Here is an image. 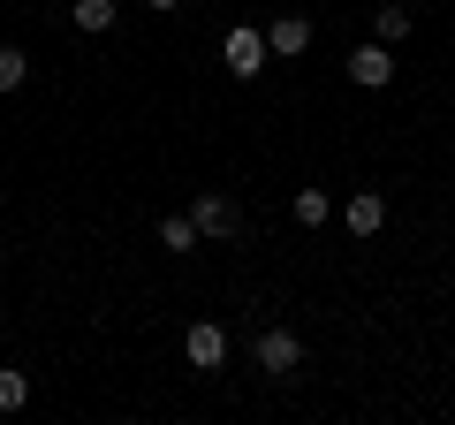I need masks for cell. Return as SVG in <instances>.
<instances>
[{
  "mask_svg": "<svg viewBox=\"0 0 455 425\" xmlns=\"http://www.w3.org/2000/svg\"><path fill=\"white\" fill-rule=\"evenodd\" d=\"M220 61H228V76H235V84H251V76H266L274 46H266V31H259V23H228V38H220Z\"/></svg>",
  "mask_w": 455,
  "mask_h": 425,
  "instance_id": "obj_1",
  "label": "cell"
},
{
  "mask_svg": "<svg viewBox=\"0 0 455 425\" xmlns=\"http://www.w3.org/2000/svg\"><path fill=\"white\" fill-rule=\"evenodd\" d=\"M251 357H259V373H274V380H289L296 365H304V342H296L289 327H266L259 342H251Z\"/></svg>",
  "mask_w": 455,
  "mask_h": 425,
  "instance_id": "obj_2",
  "label": "cell"
},
{
  "mask_svg": "<svg viewBox=\"0 0 455 425\" xmlns=\"http://www.w3.org/2000/svg\"><path fill=\"white\" fill-rule=\"evenodd\" d=\"M182 357H190L197 373H220V365H228V327H212V319H197V327L182 334Z\"/></svg>",
  "mask_w": 455,
  "mask_h": 425,
  "instance_id": "obj_3",
  "label": "cell"
},
{
  "mask_svg": "<svg viewBox=\"0 0 455 425\" xmlns=\"http://www.w3.org/2000/svg\"><path fill=\"white\" fill-rule=\"evenodd\" d=\"M349 84H364V92L395 84V53L379 46V38H372V46H357V53H349Z\"/></svg>",
  "mask_w": 455,
  "mask_h": 425,
  "instance_id": "obj_4",
  "label": "cell"
},
{
  "mask_svg": "<svg viewBox=\"0 0 455 425\" xmlns=\"http://www.w3.org/2000/svg\"><path fill=\"white\" fill-rule=\"evenodd\" d=\"M266 46H274L281 61H304V53H311V23L304 16H274V23H266Z\"/></svg>",
  "mask_w": 455,
  "mask_h": 425,
  "instance_id": "obj_5",
  "label": "cell"
},
{
  "mask_svg": "<svg viewBox=\"0 0 455 425\" xmlns=\"http://www.w3.org/2000/svg\"><path fill=\"white\" fill-rule=\"evenodd\" d=\"M190 221H197V236H235V229H243V212L228 205V197H212V190L190 205Z\"/></svg>",
  "mask_w": 455,
  "mask_h": 425,
  "instance_id": "obj_6",
  "label": "cell"
},
{
  "mask_svg": "<svg viewBox=\"0 0 455 425\" xmlns=\"http://www.w3.org/2000/svg\"><path fill=\"white\" fill-rule=\"evenodd\" d=\"M387 229V197L379 190H349V236H379Z\"/></svg>",
  "mask_w": 455,
  "mask_h": 425,
  "instance_id": "obj_7",
  "label": "cell"
},
{
  "mask_svg": "<svg viewBox=\"0 0 455 425\" xmlns=\"http://www.w3.org/2000/svg\"><path fill=\"white\" fill-rule=\"evenodd\" d=\"M68 23H76L84 38H107L114 31V0H68Z\"/></svg>",
  "mask_w": 455,
  "mask_h": 425,
  "instance_id": "obj_8",
  "label": "cell"
},
{
  "mask_svg": "<svg viewBox=\"0 0 455 425\" xmlns=\"http://www.w3.org/2000/svg\"><path fill=\"white\" fill-rule=\"evenodd\" d=\"M334 221V197L326 190H296V229H326Z\"/></svg>",
  "mask_w": 455,
  "mask_h": 425,
  "instance_id": "obj_9",
  "label": "cell"
},
{
  "mask_svg": "<svg viewBox=\"0 0 455 425\" xmlns=\"http://www.w3.org/2000/svg\"><path fill=\"white\" fill-rule=\"evenodd\" d=\"M23 403H31V380H23L16 365H0V418H16Z\"/></svg>",
  "mask_w": 455,
  "mask_h": 425,
  "instance_id": "obj_10",
  "label": "cell"
},
{
  "mask_svg": "<svg viewBox=\"0 0 455 425\" xmlns=\"http://www.w3.org/2000/svg\"><path fill=\"white\" fill-rule=\"evenodd\" d=\"M160 244L167 251H197V221H190V212H167V221H160Z\"/></svg>",
  "mask_w": 455,
  "mask_h": 425,
  "instance_id": "obj_11",
  "label": "cell"
},
{
  "mask_svg": "<svg viewBox=\"0 0 455 425\" xmlns=\"http://www.w3.org/2000/svg\"><path fill=\"white\" fill-rule=\"evenodd\" d=\"M372 31H379V46H403V38H410V8H379Z\"/></svg>",
  "mask_w": 455,
  "mask_h": 425,
  "instance_id": "obj_12",
  "label": "cell"
},
{
  "mask_svg": "<svg viewBox=\"0 0 455 425\" xmlns=\"http://www.w3.org/2000/svg\"><path fill=\"white\" fill-rule=\"evenodd\" d=\"M23 76H31V61H23V46H0V92H23Z\"/></svg>",
  "mask_w": 455,
  "mask_h": 425,
  "instance_id": "obj_13",
  "label": "cell"
},
{
  "mask_svg": "<svg viewBox=\"0 0 455 425\" xmlns=\"http://www.w3.org/2000/svg\"><path fill=\"white\" fill-rule=\"evenodd\" d=\"M145 8H182V0H145Z\"/></svg>",
  "mask_w": 455,
  "mask_h": 425,
  "instance_id": "obj_14",
  "label": "cell"
}]
</instances>
